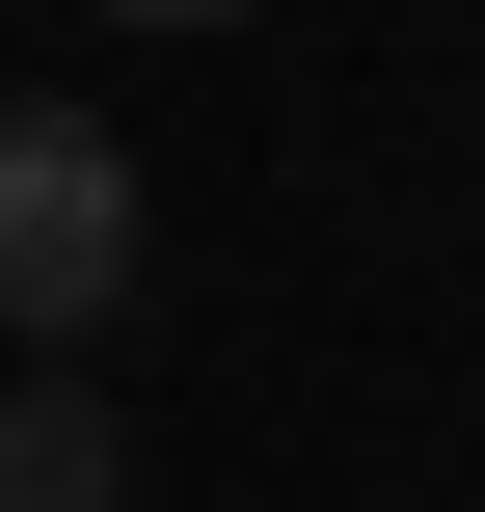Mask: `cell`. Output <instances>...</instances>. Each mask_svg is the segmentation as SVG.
Returning a JSON list of instances; mask_svg holds the SVG:
<instances>
[{
  "label": "cell",
  "mask_w": 485,
  "mask_h": 512,
  "mask_svg": "<svg viewBox=\"0 0 485 512\" xmlns=\"http://www.w3.org/2000/svg\"><path fill=\"white\" fill-rule=\"evenodd\" d=\"M135 135L108 108H0V351H108V297H135Z\"/></svg>",
  "instance_id": "cell-1"
},
{
  "label": "cell",
  "mask_w": 485,
  "mask_h": 512,
  "mask_svg": "<svg viewBox=\"0 0 485 512\" xmlns=\"http://www.w3.org/2000/svg\"><path fill=\"white\" fill-rule=\"evenodd\" d=\"M0 512H135V432H108V378H81V351H27V378H0Z\"/></svg>",
  "instance_id": "cell-2"
},
{
  "label": "cell",
  "mask_w": 485,
  "mask_h": 512,
  "mask_svg": "<svg viewBox=\"0 0 485 512\" xmlns=\"http://www.w3.org/2000/svg\"><path fill=\"white\" fill-rule=\"evenodd\" d=\"M108 27H243V0H108Z\"/></svg>",
  "instance_id": "cell-3"
}]
</instances>
